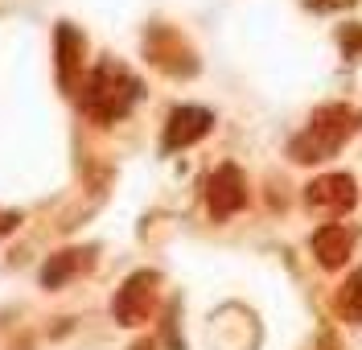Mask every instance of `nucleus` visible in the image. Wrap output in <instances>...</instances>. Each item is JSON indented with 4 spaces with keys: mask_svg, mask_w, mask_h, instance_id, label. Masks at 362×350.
I'll use <instances>...</instances> for the list:
<instances>
[{
    "mask_svg": "<svg viewBox=\"0 0 362 350\" xmlns=\"http://www.w3.org/2000/svg\"><path fill=\"white\" fill-rule=\"evenodd\" d=\"M144 95L140 78L124 62H112L103 58L99 66L90 70V78L83 83V112L99 124H115L132 112V103Z\"/></svg>",
    "mask_w": 362,
    "mask_h": 350,
    "instance_id": "f257e3e1",
    "label": "nucleus"
},
{
    "mask_svg": "<svg viewBox=\"0 0 362 350\" xmlns=\"http://www.w3.org/2000/svg\"><path fill=\"white\" fill-rule=\"evenodd\" d=\"M358 128H362V112L346 107V103H325V107H317L309 116L305 132L288 144V157L300 165H317L325 157H334Z\"/></svg>",
    "mask_w": 362,
    "mask_h": 350,
    "instance_id": "f03ea898",
    "label": "nucleus"
},
{
    "mask_svg": "<svg viewBox=\"0 0 362 350\" xmlns=\"http://www.w3.org/2000/svg\"><path fill=\"white\" fill-rule=\"evenodd\" d=\"M157 297H160L157 272H132L112 301L115 322H119V326H144V322L153 317V309H157Z\"/></svg>",
    "mask_w": 362,
    "mask_h": 350,
    "instance_id": "7ed1b4c3",
    "label": "nucleus"
},
{
    "mask_svg": "<svg viewBox=\"0 0 362 350\" xmlns=\"http://www.w3.org/2000/svg\"><path fill=\"white\" fill-rule=\"evenodd\" d=\"M144 54H148V62H153V66L165 70V74H173V78H185V74H194V70H198L194 49L185 46V37H181L177 29H169V25H153V29H148Z\"/></svg>",
    "mask_w": 362,
    "mask_h": 350,
    "instance_id": "20e7f679",
    "label": "nucleus"
},
{
    "mask_svg": "<svg viewBox=\"0 0 362 350\" xmlns=\"http://www.w3.org/2000/svg\"><path fill=\"white\" fill-rule=\"evenodd\" d=\"M305 202L321 218H341L346 210L358 202V186H354L350 173H321V177H313L305 186Z\"/></svg>",
    "mask_w": 362,
    "mask_h": 350,
    "instance_id": "39448f33",
    "label": "nucleus"
},
{
    "mask_svg": "<svg viewBox=\"0 0 362 350\" xmlns=\"http://www.w3.org/2000/svg\"><path fill=\"white\" fill-rule=\"evenodd\" d=\"M206 206L214 218H230L247 206V177L239 165H218L206 182Z\"/></svg>",
    "mask_w": 362,
    "mask_h": 350,
    "instance_id": "423d86ee",
    "label": "nucleus"
},
{
    "mask_svg": "<svg viewBox=\"0 0 362 350\" xmlns=\"http://www.w3.org/2000/svg\"><path fill=\"white\" fill-rule=\"evenodd\" d=\"M54 49H58V83L66 87V91H83V54H87V42H83V33L74 29L70 21L58 25V33H54Z\"/></svg>",
    "mask_w": 362,
    "mask_h": 350,
    "instance_id": "0eeeda50",
    "label": "nucleus"
},
{
    "mask_svg": "<svg viewBox=\"0 0 362 350\" xmlns=\"http://www.w3.org/2000/svg\"><path fill=\"white\" fill-rule=\"evenodd\" d=\"M210 124H214V116H210L206 107H177V112L169 116V124H165V136H160L165 153H177V148L198 144V140L210 132Z\"/></svg>",
    "mask_w": 362,
    "mask_h": 350,
    "instance_id": "6e6552de",
    "label": "nucleus"
},
{
    "mask_svg": "<svg viewBox=\"0 0 362 350\" xmlns=\"http://www.w3.org/2000/svg\"><path fill=\"white\" fill-rule=\"evenodd\" d=\"M90 264H95V252H90V247H70V252H58V256L45 259L42 284H45V288H62L66 280H74L78 272H87Z\"/></svg>",
    "mask_w": 362,
    "mask_h": 350,
    "instance_id": "1a4fd4ad",
    "label": "nucleus"
},
{
    "mask_svg": "<svg viewBox=\"0 0 362 350\" xmlns=\"http://www.w3.org/2000/svg\"><path fill=\"white\" fill-rule=\"evenodd\" d=\"M350 247H354V235L346 231L341 223H329L313 235V256L321 268H341L350 259Z\"/></svg>",
    "mask_w": 362,
    "mask_h": 350,
    "instance_id": "9d476101",
    "label": "nucleus"
},
{
    "mask_svg": "<svg viewBox=\"0 0 362 350\" xmlns=\"http://www.w3.org/2000/svg\"><path fill=\"white\" fill-rule=\"evenodd\" d=\"M338 313L346 322H362V268L338 288Z\"/></svg>",
    "mask_w": 362,
    "mask_h": 350,
    "instance_id": "9b49d317",
    "label": "nucleus"
},
{
    "mask_svg": "<svg viewBox=\"0 0 362 350\" xmlns=\"http://www.w3.org/2000/svg\"><path fill=\"white\" fill-rule=\"evenodd\" d=\"M338 42H341V54L350 62L362 58V25H338Z\"/></svg>",
    "mask_w": 362,
    "mask_h": 350,
    "instance_id": "f8f14e48",
    "label": "nucleus"
},
{
    "mask_svg": "<svg viewBox=\"0 0 362 350\" xmlns=\"http://www.w3.org/2000/svg\"><path fill=\"white\" fill-rule=\"evenodd\" d=\"M350 4H358V0H305V8H313V13H334V8H350Z\"/></svg>",
    "mask_w": 362,
    "mask_h": 350,
    "instance_id": "ddd939ff",
    "label": "nucleus"
},
{
    "mask_svg": "<svg viewBox=\"0 0 362 350\" xmlns=\"http://www.w3.org/2000/svg\"><path fill=\"white\" fill-rule=\"evenodd\" d=\"M313 350H341L338 334H334V329H321V334H317V342H313Z\"/></svg>",
    "mask_w": 362,
    "mask_h": 350,
    "instance_id": "4468645a",
    "label": "nucleus"
},
{
    "mask_svg": "<svg viewBox=\"0 0 362 350\" xmlns=\"http://www.w3.org/2000/svg\"><path fill=\"white\" fill-rule=\"evenodd\" d=\"M17 223H21V214H17V210H0V235L17 231Z\"/></svg>",
    "mask_w": 362,
    "mask_h": 350,
    "instance_id": "2eb2a0df",
    "label": "nucleus"
}]
</instances>
